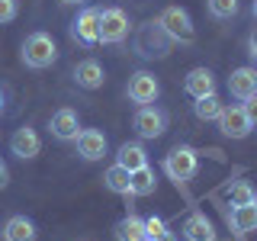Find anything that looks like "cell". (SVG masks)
<instances>
[{"label":"cell","mask_w":257,"mask_h":241,"mask_svg":"<svg viewBox=\"0 0 257 241\" xmlns=\"http://www.w3.org/2000/svg\"><path fill=\"white\" fill-rule=\"evenodd\" d=\"M132 48H135L139 58H167L171 48H174V39L158 20H148V23H142V26L135 29Z\"/></svg>","instance_id":"cell-1"},{"label":"cell","mask_w":257,"mask_h":241,"mask_svg":"<svg viewBox=\"0 0 257 241\" xmlns=\"http://www.w3.org/2000/svg\"><path fill=\"white\" fill-rule=\"evenodd\" d=\"M20 58L32 71H45L58 61V45H55V39L48 36V32H29V36L23 39Z\"/></svg>","instance_id":"cell-2"},{"label":"cell","mask_w":257,"mask_h":241,"mask_svg":"<svg viewBox=\"0 0 257 241\" xmlns=\"http://www.w3.org/2000/svg\"><path fill=\"white\" fill-rule=\"evenodd\" d=\"M199 171V151L190 148V145H177L164 155V174L171 177L177 187H183L187 180H193Z\"/></svg>","instance_id":"cell-3"},{"label":"cell","mask_w":257,"mask_h":241,"mask_svg":"<svg viewBox=\"0 0 257 241\" xmlns=\"http://www.w3.org/2000/svg\"><path fill=\"white\" fill-rule=\"evenodd\" d=\"M167 112L155 106V103H148V106H139L135 109V116H132V129H135V135L139 139H161V135L167 132Z\"/></svg>","instance_id":"cell-4"},{"label":"cell","mask_w":257,"mask_h":241,"mask_svg":"<svg viewBox=\"0 0 257 241\" xmlns=\"http://www.w3.org/2000/svg\"><path fill=\"white\" fill-rule=\"evenodd\" d=\"M128 13L119 7H103L100 10V42L103 45H119L128 39Z\"/></svg>","instance_id":"cell-5"},{"label":"cell","mask_w":257,"mask_h":241,"mask_svg":"<svg viewBox=\"0 0 257 241\" xmlns=\"http://www.w3.org/2000/svg\"><path fill=\"white\" fill-rule=\"evenodd\" d=\"M71 39L84 48H93L100 42V10H96V7H84V10L71 20Z\"/></svg>","instance_id":"cell-6"},{"label":"cell","mask_w":257,"mask_h":241,"mask_svg":"<svg viewBox=\"0 0 257 241\" xmlns=\"http://www.w3.org/2000/svg\"><path fill=\"white\" fill-rule=\"evenodd\" d=\"M215 123H219V132L225 139H247L254 132V119L247 106H222V116Z\"/></svg>","instance_id":"cell-7"},{"label":"cell","mask_w":257,"mask_h":241,"mask_svg":"<svg viewBox=\"0 0 257 241\" xmlns=\"http://www.w3.org/2000/svg\"><path fill=\"white\" fill-rule=\"evenodd\" d=\"M158 23H161L167 32H171L174 42H193V39H196L193 20H190V13L183 10V7H164V10H161V16H158Z\"/></svg>","instance_id":"cell-8"},{"label":"cell","mask_w":257,"mask_h":241,"mask_svg":"<svg viewBox=\"0 0 257 241\" xmlns=\"http://www.w3.org/2000/svg\"><path fill=\"white\" fill-rule=\"evenodd\" d=\"M158 93H161V84H158V77L151 74V71H135V74L128 77V84H125V96L135 103V106L155 103Z\"/></svg>","instance_id":"cell-9"},{"label":"cell","mask_w":257,"mask_h":241,"mask_svg":"<svg viewBox=\"0 0 257 241\" xmlns=\"http://www.w3.org/2000/svg\"><path fill=\"white\" fill-rule=\"evenodd\" d=\"M48 132H52L58 142H74L77 132H80V116H77V109H71V106L55 109L52 119H48Z\"/></svg>","instance_id":"cell-10"},{"label":"cell","mask_w":257,"mask_h":241,"mask_svg":"<svg viewBox=\"0 0 257 241\" xmlns=\"http://www.w3.org/2000/svg\"><path fill=\"white\" fill-rule=\"evenodd\" d=\"M74 145H77V155L84 158V161L106 158V148H109V145H106V135H103L100 129H80Z\"/></svg>","instance_id":"cell-11"},{"label":"cell","mask_w":257,"mask_h":241,"mask_svg":"<svg viewBox=\"0 0 257 241\" xmlns=\"http://www.w3.org/2000/svg\"><path fill=\"white\" fill-rule=\"evenodd\" d=\"M74 84L80 87V90H100L103 80H106V71H103V64L96 58H84L74 64Z\"/></svg>","instance_id":"cell-12"},{"label":"cell","mask_w":257,"mask_h":241,"mask_svg":"<svg viewBox=\"0 0 257 241\" xmlns=\"http://www.w3.org/2000/svg\"><path fill=\"white\" fill-rule=\"evenodd\" d=\"M10 151L16 158H23V161H32V158H39V151H42V139H39L36 129L23 126V129H16L10 135Z\"/></svg>","instance_id":"cell-13"},{"label":"cell","mask_w":257,"mask_h":241,"mask_svg":"<svg viewBox=\"0 0 257 241\" xmlns=\"http://www.w3.org/2000/svg\"><path fill=\"white\" fill-rule=\"evenodd\" d=\"M228 93L235 96V100H251L257 96V68H235L228 77Z\"/></svg>","instance_id":"cell-14"},{"label":"cell","mask_w":257,"mask_h":241,"mask_svg":"<svg viewBox=\"0 0 257 241\" xmlns=\"http://www.w3.org/2000/svg\"><path fill=\"white\" fill-rule=\"evenodd\" d=\"M180 231H183V241H219L215 225H212V219H206V212L187 215V222H183Z\"/></svg>","instance_id":"cell-15"},{"label":"cell","mask_w":257,"mask_h":241,"mask_svg":"<svg viewBox=\"0 0 257 241\" xmlns=\"http://www.w3.org/2000/svg\"><path fill=\"white\" fill-rule=\"evenodd\" d=\"M116 164L125 167L128 174H135V171H142V167H148V151H145L142 142H125V145H119V151H116Z\"/></svg>","instance_id":"cell-16"},{"label":"cell","mask_w":257,"mask_h":241,"mask_svg":"<svg viewBox=\"0 0 257 241\" xmlns=\"http://www.w3.org/2000/svg\"><path fill=\"white\" fill-rule=\"evenodd\" d=\"M183 90H187L193 100H199V96L206 93H215V74L209 68H193L187 77H183Z\"/></svg>","instance_id":"cell-17"},{"label":"cell","mask_w":257,"mask_h":241,"mask_svg":"<svg viewBox=\"0 0 257 241\" xmlns=\"http://www.w3.org/2000/svg\"><path fill=\"white\" fill-rule=\"evenodd\" d=\"M228 225H231V231H238V235L257 231V199L254 203H244V206H231Z\"/></svg>","instance_id":"cell-18"},{"label":"cell","mask_w":257,"mask_h":241,"mask_svg":"<svg viewBox=\"0 0 257 241\" xmlns=\"http://www.w3.org/2000/svg\"><path fill=\"white\" fill-rule=\"evenodd\" d=\"M36 238H39L36 222L26 215H10L4 222V241H36Z\"/></svg>","instance_id":"cell-19"},{"label":"cell","mask_w":257,"mask_h":241,"mask_svg":"<svg viewBox=\"0 0 257 241\" xmlns=\"http://www.w3.org/2000/svg\"><path fill=\"white\" fill-rule=\"evenodd\" d=\"M112 235L116 241H148V231H145V219H139L135 212H128L125 219L116 222V228H112Z\"/></svg>","instance_id":"cell-20"},{"label":"cell","mask_w":257,"mask_h":241,"mask_svg":"<svg viewBox=\"0 0 257 241\" xmlns=\"http://www.w3.org/2000/svg\"><path fill=\"white\" fill-rule=\"evenodd\" d=\"M103 187L109 193H119V196H132V174L125 171V167L112 164L106 174H103Z\"/></svg>","instance_id":"cell-21"},{"label":"cell","mask_w":257,"mask_h":241,"mask_svg":"<svg viewBox=\"0 0 257 241\" xmlns=\"http://www.w3.org/2000/svg\"><path fill=\"white\" fill-rule=\"evenodd\" d=\"M193 112H196L199 123H215V119L222 116V100H219V93H206V96H199V100L193 103Z\"/></svg>","instance_id":"cell-22"},{"label":"cell","mask_w":257,"mask_h":241,"mask_svg":"<svg viewBox=\"0 0 257 241\" xmlns=\"http://www.w3.org/2000/svg\"><path fill=\"white\" fill-rule=\"evenodd\" d=\"M225 199H228V206H244V203H254L257 199V190L247 180H235V183L225 187Z\"/></svg>","instance_id":"cell-23"},{"label":"cell","mask_w":257,"mask_h":241,"mask_svg":"<svg viewBox=\"0 0 257 241\" xmlns=\"http://www.w3.org/2000/svg\"><path fill=\"white\" fill-rule=\"evenodd\" d=\"M158 190V177L151 167H142V171L132 174V196H151Z\"/></svg>","instance_id":"cell-24"},{"label":"cell","mask_w":257,"mask_h":241,"mask_svg":"<svg viewBox=\"0 0 257 241\" xmlns=\"http://www.w3.org/2000/svg\"><path fill=\"white\" fill-rule=\"evenodd\" d=\"M238 0H206V10L212 20H231V16H238Z\"/></svg>","instance_id":"cell-25"},{"label":"cell","mask_w":257,"mask_h":241,"mask_svg":"<svg viewBox=\"0 0 257 241\" xmlns=\"http://www.w3.org/2000/svg\"><path fill=\"white\" fill-rule=\"evenodd\" d=\"M145 231H148V241H155L161 235H167V225H164L161 215H148V219H145Z\"/></svg>","instance_id":"cell-26"},{"label":"cell","mask_w":257,"mask_h":241,"mask_svg":"<svg viewBox=\"0 0 257 241\" xmlns=\"http://www.w3.org/2000/svg\"><path fill=\"white\" fill-rule=\"evenodd\" d=\"M16 10H20L16 0H0V23H13L16 20Z\"/></svg>","instance_id":"cell-27"},{"label":"cell","mask_w":257,"mask_h":241,"mask_svg":"<svg viewBox=\"0 0 257 241\" xmlns=\"http://www.w3.org/2000/svg\"><path fill=\"white\" fill-rule=\"evenodd\" d=\"M247 55L257 61V26L251 29V36H247Z\"/></svg>","instance_id":"cell-28"},{"label":"cell","mask_w":257,"mask_h":241,"mask_svg":"<svg viewBox=\"0 0 257 241\" xmlns=\"http://www.w3.org/2000/svg\"><path fill=\"white\" fill-rule=\"evenodd\" d=\"M7 183H10V167H7L4 161H0V190H4Z\"/></svg>","instance_id":"cell-29"},{"label":"cell","mask_w":257,"mask_h":241,"mask_svg":"<svg viewBox=\"0 0 257 241\" xmlns=\"http://www.w3.org/2000/svg\"><path fill=\"white\" fill-rule=\"evenodd\" d=\"M244 106H247V112H251V119H254V126H257V96L244 100Z\"/></svg>","instance_id":"cell-30"},{"label":"cell","mask_w":257,"mask_h":241,"mask_svg":"<svg viewBox=\"0 0 257 241\" xmlns=\"http://www.w3.org/2000/svg\"><path fill=\"white\" fill-rule=\"evenodd\" d=\"M155 241H180L177 235H171V231H167V235H161V238H155Z\"/></svg>","instance_id":"cell-31"},{"label":"cell","mask_w":257,"mask_h":241,"mask_svg":"<svg viewBox=\"0 0 257 241\" xmlns=\"http://www.w3.org/2000/svg\"><path fill=\"white\" fill-rule=\"evenodd\" d=\"M4 109H7V103H4V93H0V116H4Z\"/></svg>","instance_id":"cell-32"},{"label":"cell","mask_w":257,"mask_h":241,"mask_svg":"<svg viewBox=\"0 0 257 241\" xmlns=\"http://www.w3.org/2000/svg\"><path fill=\"white\" fill-rule=\"evenodd\" d=\"M61 4H84V0H61Z\"/></svg>","instance_id":"cell-33"},{"label":"cell","mask_w":257,"mask_h":241,"mask_svg":"<svg viewBox=\"0 0 257 241\" xmlns=\"http://www.w3.org/2000/svg\"><path fill=\"white\" fill-rule=\"evenodd\" d=\"M251 10H254V20H257V0H254V4H251Z\"/></svg>","instance_id":"cell-34"}]
</instances>
